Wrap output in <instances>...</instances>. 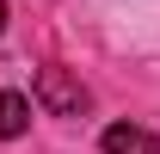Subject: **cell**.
I'll use <instances>...</instances> for the list:
<instances>
[{
	"mask_svg": "<svg viewBox=\"0 0 160 154\" xmlns=\"http://www.w3.org/2000/svg\"><path fill=\"white\" fill-rule=\"evenodd\" d=\"M0 31H6V0H0Z\"/></svg>",
	"mask_w": 160,
	"mask_h": 154,
	"instance_id": "obj_4",
	"label": "cell"
},
{
	"mask_svg": "<svg viewBox=\"0 0 160 154\" xmlns=\"http://www.w3.org/2000/svg\"><path fill=\"white\" fill-rule=\"evenodd\" d=\"M31 130V105H25L19 93H0V142H12V136Z\"/></svg>",
	"mask_w": 160,
	"mask_h": 154,
	"instance_id": "obj_3",
	"label": "cell"
},
{
	"mask_svg": "<svg viewBox=\"0 0 160 154\" xmlns=\"http://www.w3.org/2000/svg\"><path fill=\"white\" fill-rule=\"evenodd\" d=\"M37 105L49 117H80L86 93H80V80L68 74V68H37Z\"/></svg>",
	"mask_w": 160,
	"mask_h": 154,
	"instance_id": "obj_1",
	"label": "cell"
},
{
	"mask_svg": "<svg viewBox=\"0 0 160 154\" xmlns=\"http://www.w3.org/2000/svg\"><path fill=\"white\" fill-rule=\"evenodd\" d=\"M105 154H160V136L142 123H111L105 130Z\"/></svg>",
	"mask_w": 160,
	"mask_h": 154,
	"instance_id": "obj_2",
	"label": "cell"
}]
</instances>
